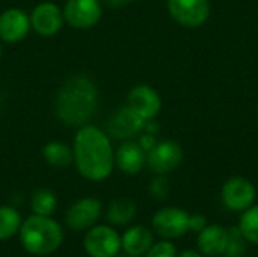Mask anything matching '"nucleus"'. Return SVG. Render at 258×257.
<instances>
[{"label": "nucleus", "mask_w": 258, "mask_h": 257, "mask_svg": "<svg viewBox=\"0 0 258 257\" xmlns=\"http://www.w3.org/2000/svg\"><path fill=\"white\" fill-rule=\"evenodd\" d=\"M73 156L77 171L91 182H103L112 174L115 153L110 139L107 133L95 126L85 124L79 129L74 138Z\"/></svg>", "instance_id": "nucleus-1"}, {"label": "nucleus", "mask_w": 258, "mask_h": 257, "mask_svg": "<svg viewBox=\"0 0 258 257\" xmlns=\"http://www.w3.org/2000/svg\"><path fill=\"white\" fill-rule=\"evenodd\" d=\"M98 106V89L95 83L83 76L77 74L70 77L59 88L54 109L57 118L74 127H82L91 121Z\"/></svg>", "instance_id": "nucleus-2"}, {"label": "nucleus", "mask_w": 258, "mask_h": 257, "mask_svg": "<svg viewBox=\"0 0 258 257\" xmlns=\"http://www.w3.org/2000/svg\"><path fill=\"white\" fill-rule=\"evenodd\" d=\"M18 236L23 248L35 256L53 254L63 242L62 227L50 217L35 214L21 223Z\"/></svg>", "instance_id": "nucleus-3"}, {"label": "nucleus", "mask_w": 258, "mask_h": 257, "mask_svg": "<svg viewBox=\"0 0 258 257\" xmlns=\"http://www.w3.org/2000/svg\"><path fill=\"white\" fill-rule=\"evenodd\" d=\"M189 215L190 214L181 208L168 206L154 214L151 227L162 239L175 241L189 232Z\"/></svg>", "instance_id": "nucleus-4"}, {"label": "nucleus", "mask_w": 258, "mask_h": 257, "mask_svg": "<svg viewBox=\"0 0 258 257\" xmlns=\"http://www.w3.org/2000/svg\"><path fill=\"white\" fill-rule=\"evenodd\" d=\"M257 189L251 180L242 176L230 177L221 189V200L224 206L231 212L242 214L252 204H255Z\"/></svg>", "instance_id": "nucleus-5"}, {"label": "nucleus", "mask_w": 258, "mask_h": 257, "mask_svg": "<svg viewBox=\"0 0 258 257\" xmlns=\"http://www.w3.org/2000/svg\"><path fill=\"white\" fill-rule=\"evenodd\" d=\"M83 247L91 257H113L121 250V236L110 226H94L85 235Z\"/></svg>", "instance_id": "nucleus-6"}, {"label": "nucleus", "mask_w": 258, "mask_h": 257, "mask_svg": "<svg viewBox=\"0 0 258 257\" xmlns=\"http://www.w3.org/2000/svg\"><path fill=\"white\" fill-rule=\"evenodd\" d=\"M62 12L71 27L89 29L100 21L103 9L98 0H67Z\"/></svg>", "instance_id": "nucleus-7"}, {"label": "nucleus", "mask_w": 258, "mask_h": 257, "mask_svg": "<svg viewBox=\"0 0 258 257\" xmlns=\"http://www.w3.org/2000/svg\"><path fill=\"white\" fill-rule=\"evenodd\" d=\"M171 17L186 27H198L204 24L210 15L209 0H168Z\"/></svg>", "instance_id": "nucleus-8"}, {"label": "nucleus", "mask_w": 258, "mask_h": 257, "mask_svg": "<svg viewBox=\"0 0 258 257\" xmlns=\"http://www.w3.org/2000/svg\"><path fill=\"white\" fill-rule=\"evenodd\" d=\"M183 161V148L175 141L157 142L147 155V164L156 174L166 176L174 171Z\"/></svg>", "instance_id": "nucleus-9"}, {"label": "nucleus", "mask_w": 258, "mask_h": 257, "mask_svg": "<svg viewBox=\"0 0 258 257\" xmlns=\"http://www.w3.org/2000/svg\"><path fill=\"white\" fill-rule=\"evenodd\" d=\"M101 215V203L94 197H85L76 201L65 214V223L71 230L83 232L94 227Z\"/></svg>", "instance_id": "nucleus-10"}, {"label": "nucleus", "mask_w": 258, "mask_h": 257, "mask_svg": "<svg viewBox=\"0 0 258 257\" xmlns=\"http://www.w3.org/2000/svg\"><path fill=\"white\" fill-rule=\"evenodd\" d=\"M30 27L41 36H53L56 35L63 23L62 9L53 2H42L36 5L29 15Z\"/></svg>", "instance_id": "nucleus-11"}, {"label": "nucleus", "mask_w": 258, "mask_h": 257, "mask_svg": "<svg viewBox=\"0 0 258 257\" xmlns=\"http://www.w3.org/2000/svg\"><path fill=\"white\" fill-rule=\"evenodd\" d=\"M29 15L18 9L9 8L0 14V39L9 44L23 41L30 30Z\"/></svg>", "instance_id": "nucleus-12"}, {"label": "nucleus", "mask_w": 258, "mask_h": 257, "mask_svg": "<svg viewBox=\"0 0 258 257\" xmlns=\"http://www.w3.org/2000/svg\"><path fill=\"white\" fill-rule=\"evenodd\" d=\"M127 106L145 121L153 120L162 108V100L156 89L148 85H136L127 95Z\"/></svg>", "instance_id": "nucleus-13"}, {"label": "nucleus", "mask_w": 258, "mask_h": 257, "mask_svg": "<svg viewBox=\"0 0 258 257\" xmlns=\"http://www.w3.org/2000/svg\"><path fill=\"white\" fill-rule=\"evenodd\" d=\"M228 244V227L207 224L197 238V250L206 257H222Z\"/></svg>", "instance_id": "nucleus-14"}, {"label": "nucleus", "mask_w": 258, "mask_h": 257, "mask_svg": "<svg viewBox=\"0 0 258 257\" xmlns=\"http://www.w3.org/2000/svg\"><path fill=\"white\" fill-rule=\"evenodd\" d=\"M145 123L147 121L135 111H132L128 106H124L116 114H113L107 129L109 133L116 139H130L145 129Z\"/></svg>", "instance_id": "nucleus-15"}, {"label": "nucleus", "mask_w": 258, "mask_h": 257, "mask_svg": "<svg viewBox=\"0 0 258 257\" xmlns=\"http://www.w3.org/2000/svg\"><path fill=\"white\" fill-rule=\"evenodd\" d=\"M115 164L116 167L125 174H138L147 164V153L145 150L133 141H127L118 147L115 153Z\"/></svg>", "instance_id": "nucleus-16"}, {"label": "nucleus", "mask_w": 258, "mask_h": 257, "mask_svg": "<svg viewBox=\"0 0 258 257\" xmlns=\"http://www.w3.org/2000/svg\"><path fill=\"white\" fill-rule=\"evenodd\" d=\"M153 244V232L145 226H132L121 236V248L127 256H144Z\"/></svg>", "instance_id": "nucleus-17"}, {"label": "nucleus", "mask_w": 258, "mask_h": 257, "mask_svg": "<svg viewBox=\"0 0 258 257\" xmlns=\"http://www.w3.org/2000/svg\"><path fill=\"white\" fill-rule=\"evenodd\" d=\"M138 208L136 203L132 198H116L113 200L106 212V218L113 226H127L130 224L136 217Z\"/></svg>", "instance_id": "nucleus-18"}, {"label": "nucleus", "mask_w": 258, "mask_h": 257, "mask_svg": "<svg viewBox=\"0 0 258 257\" xmlns=\"http://www.w3.org/2000/svg\"><path fill=\"white\" fill-rule=\"evenodd\" d=\"M42 156L45 162H48L50 165L56 168H65L71 165V162H74L73 150L67 144L59 142V141H51L45 144L42 148Z\"/></svg>", "instance_id": "nucleus-19"}, {"label": "nucleus", "mask_w": 258, "mask_h": 257, "mask_svg": "<svg viewBox=\"0 0 258 257\" xmlns=\"http://www.w3.org/2000/svg\"><path fill=\"white\" fill-rule=\"evenodd\" d=\"M21 215L11 206H0V241H8L18 233L21 227Z\"/></svg>", "instance_id": "nucleus-20"}, {"label": "nucleus", "mask_w": 258, "mask_h": 257, "mask_svg": "<svg viewBox=\"0 0 258 257\" xmlns=\"http://www.w3.org/2000/svg\"><path fill=\"white\" fill-rule=\"evenodd\" d=\"M237 227L248 244L258 245V204H252L242 212Z\"/></svg>", "instance_id": "nucleus-21"}, {"label": "nucleus", "mask_w": 258, "mask_h": 257, "mask_svg": "<svg viewBox=\"0 0 258 257\" xmlns=\"http://www.w3.org/2000/svg\"><path fill=\"white\" fill-rule=\"evenodd\" d=\"M57 206V198L56 195L50 191V189H38L32 194L30 198V208L32 212L35 215H44V217H50Z\"/></svg>", "instance_id": "nucleus-22"}, {"label": "nucleus", "mask_w": 258, "mask_h": 257, "mask_svg": "<svg viewBox=\"0 0 258 257\" xmlns=\"http://www.w3.org/2000/svg\"><path fill=\"white\" fill-rule=\"evenodd\" d=\"M248 241L243 238L237 226L228 227V244L224 257H245Z\"/></svg>", "instance_id": "nucleus-23"}, {"label": "nucleus", "mask_w": 258, "mask_h": 257, "mask_svg": "<svg viewBox=\"0 0 258 257\" xmlns=\"http://www.w3.org/2000/svg\"><path fill=\"white\" fill-rule=\"evenodd\" d=\"M150 195L154 198V200H159V201H163L168 198L169 195V191H171V185H169V180L162 176V174H157V177H154L150 183Z\"/></svg>", "instance_id": "nucleus-24"}, {"label": "nucleus", "mask_w": 258, "mask_h": 257, "mask_svg": "<svg viewBox=\"0 0 258 257\" xmlns=\"http://www.w3.org/2000/svg\"><path fill=\"white\" fill-rule=\"evenodd\" d=\"M177 254L178 251L175 244L169 239H162L159 242H154L144 257H177Z\"/></svg>", "instance_id": "nucleus-25"}, {"label": "nucleus", "mask_w": 258, "mask_h": 257, "mask_svg": "<svg viewBox=\"0 0 258 257\" xmlns=\"http://www.w3.org/2000/svg\"><path fill=\"white\" fill-rule=\"evenodd\" d=\"M207 218L203 215V214H194V215H189V232H194V233H200L206 226H207Z\"/></svg>", "instance_id": "nucleus-26"}, {"label": "nucleus", "mask_w": 258, "mask_h": 257, "mask_svg": "<svg viewBox=\"0 0 258 257\" xmlns=\"http://www.w3.org/2000/svg\"><path fill=\"white\" fill-rule=\"evenodd\" d=\"M138 144L145 150V153H148L157 142H156L153 133H145V135H142V136L139 138V142H138Z\"/></svg>", "instance_id": "nucleus-27"}, {"label": "nucleus", "mask_w": 258, "mask_h": 257, "mask_svg": "<svg viewBox=\"0 0 258 257\" xmlns=\"http://www.w3.org/2000/svg\"><path fill=\"white\" fill-rule=\"evenodd\" d=\"M177 257H206L204 254H201L198 250H184L180 254H177Z\"/></svg>", "instance_id": "nucleus-28"}, {"label": "nucleus", "mask_w": 258, "mask_h": 257, "mask_svg": "<svg viewBox=\"0 0 258 257\" xmlns=\"http://www.w3.org/2000/svg\"><path fill=\"white\" fill-rule=\"evenodd\" d=\"M0 56H2V44H0Z\"/></svg>", "instance_id": "nucleus-29"}, {"label": "nucleus", "mask_w": 258, "mask_h": 257, "mask_svg": "<svg viewBox=\"0 0 258 257\" xmlns=\"http://www.w3.org/2000/svg\"><path fill=\"white\" fill-rule=\"evenodd\" d=\"M127 257H144V256H127Z\"/></svg>", "instance_id": "nucleus-30"}, {"label": "nucleus", "mask_w": 258, "mask_h": 257, "mask_svg": "<svg viewBox=\"0 0 258 257\" xmlns=\"http://www.w3.org/2000/svg\"><path fill=\"white\" fill-rule=\"evenodd\" d=\"M113 257H125V256H119V254H116V256H113Z\"/></svg>", "instance_id": "nucleus-31"}, {"label": "nucleus", "mask_w": 258, "mask_h": 257, "mask_svg": "<svg viewBox=\"0 0 258 257\" xmlns=\"http://www.w3.org/2000/svg\"><path fill=\"white\" fill-rule=\"evenodd\" d=\"M122 2H124V3H125V2H130V0H122Z\"/></svg>", "instance_id": "nucleus-32"}, {"label": "nucleus", "mask_w": 258, "mask_h": 257, "mask_svg": "<svg viewBox=\"0 0 258 257\" xmlns=\"http://www.w3.org/2000/svg\"><path fill=\"white\" fill-rule=\"evenodd\" d=\"M257 114H258V105H257Z\"/></svg>", "instance_id": "nucleus-33"}]
</instances>
